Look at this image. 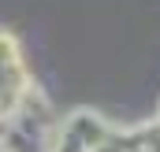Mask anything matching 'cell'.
I'll return each instance as SVG.
<instances>
[]
</instances>
